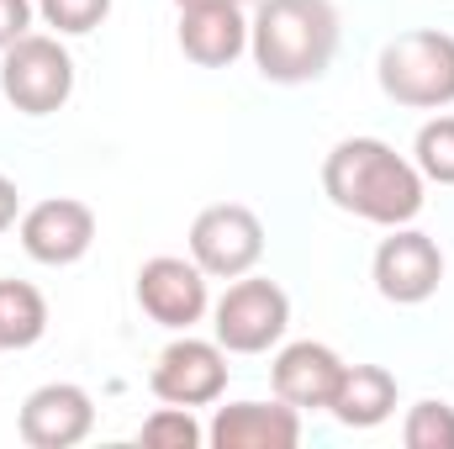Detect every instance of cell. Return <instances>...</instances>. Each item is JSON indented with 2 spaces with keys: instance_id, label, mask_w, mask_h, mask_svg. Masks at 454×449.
Here are the masks:
<instances>
[{
  "instance_id": "obj_1",
  "label": "cell",
  "mask_w": 454,
  "mask_h": 449,
  "mask_svg": "<svg viewBox=\"0 0 454 449\" xmlns=\"http://www.w3.org/2000/svg\"><path fill=\"white\" fill-rule=\"evenodd\" d=\"M423 175L407 154H396L380 138H343L323 159V196L375 227H407L423 212Z\"/></svg>"
},
{
  "instance_id": "obj_2",
  "label": "cell",
  "mask_w": 454,
  "mask_h": 449,
  "mask_svg": "<svg viewBox=\"0 0 454 449\" xmlns=\"http://www.w3.org/2000/svg\"><path fill=\"white\" fill-rule=\"evenodd\" d=\"M254 69L270 85H312L339 59V11L333 0H259L248 21Z\"/></svg>"
},
{
  "instance_id": "obj_3",
  "label": "cell",
  "mask_w": 454,
  "mask_h": 449,
  "mask_svg": "<svg viewBox=\"0 0 454 449\" xmlns=\"http://www.w3.org/2000/svg\"><path fill=\"white\" fill-rule=\"evenodd\" d=\"M375 80L396 106L444 112L454 106V37L439 27L396 32L375 59Z\"/></svg>"
},
{
  "instance_id": "obj_4",
  "label": "cell",
  "mask_w": 454,
  "mask_h": 449,
  "mask_svg": "<svg viewBox=\"0 0 454 449\" xmlns=\"http://www.w3.org/2000/svg\"><path fill=\"white\" fill-rule=\"evenodd\" d=\"M0 96L21 116H53L74 96V59L59 32H27L0 53Z\"/></svg>"
},
{
  "instance_id": "obj_5",
  "label": "cell",
  "mask_w": 454,
  "mask_h": 449,
  "mask_svg": "<svg viewBox=\"0 0 454 449\" xmlns=\"http://www.w3.org/2000/svg\"><path fill=\"white\" fill-rule=\"evenodd\" d=\"M291 328V296L264 275H238L212 307V338L227 354H270Z\"/></svg>"
},
{
  "instance_id": "obj_6",
  "label": "cell",
  "mask_w": 454,
  "mask_h": 449,
  "mask_svg": "<svg viewBox=\"0 0 454 449\" xmlns=\"http://www.w3.org/2000/svg\"><path fill=\"white\" fill-rule=\"evenodd\" d=\"M148 391L169 407H212L227 391V349L217 338H191L180 334L175 343H164V354L148 370Z\"/></svg>"
},
{
  "instance_id": "obj_7",
  "label": "cell",
  "mask_w": 454,
  "mask_h": 449,
  "mask_svg": "<svg viewBox=\"0 0 454 449\" xmlns=\"http://www.w3.org/2000/svg\"><path fill=\"white\" fill-rule=\"evenodd\" d=\"M191 259L207 270V280H238L259 270L264 259V223L243 201H217L191 223Z\"/></svg>"
},
{
  "instance_id": "obj_8",
  "label": "cell",
  "mask_w": 454,
  "mask_h": 449,
  "mask_svg": "<svg viewBox=\"0 0 454 449\" xmlns=\"http://www.w3.org/2000/svg\"><path fill=\"white\" fill-rule=\"evenodd\" d=\"M370 280L396 307H423L444 286V248L423 227H391L370 259Z\"/></svg>"
},
{
  "instance_id": "obj_9",
  "label": "cell",
  "mask_w": 454,
  "mask_h": 449,
  "mask_svg": "<svg viewBox=\"0 0 454 449\" xmlns=\"http://www.w3.org/2000/svg\"><path fill=\"white\" fill-rule=\"evenodd\" d=\"M137 307L169 328V334H191L207 312H212V291H207V270L196 259L180 254H153L137 270Z\"/></svg>"
},
{
  "instance_id": "obj_10",
  "label": "cell",
  "mask_w": 454,
  "mask_h": 449,
  "mask_svg": "<svg viewBox=\"0 0 454 449\" xmlns=\"http://www.w3.org/2000/svg\"><path fill=\"white\" fill-rule=\"evenodd\" d=\"M16 238L27 248V259L48 264V270H64V264H80L96 243V212L74 196H48L37 207L21 212Z\"/></svg>"
},
{
  "instance_id": "obj_11",
  "label": "cell",
  "mask_w": 454,
  "mask_h": 449,
  "mask_svg": "<svg viewBox=\"0 0 454 449\" xmlns=\"http://www.w3.org/2000/svg\"><path fill=\"white\" fill-rule=\"evenodd\" d=\"M90 429H96V402L74 381L37 386L21 402V413H16V434H21V445H32V449H74L90 439Z\"/></svg>"
},
{
  "instance_id": "obj_12",
  "label": "cell",
  "mask_w": 454,
  "mask_h": 449,
  "mask_svg": "<svg viewBox=\"0 0 454 449\" xmlns=\"http://www.w3.org/2000/svg\"><path fill=\"white\" fill-rule=\"evenodd\" d=\"M343 365H348V359H343L333 343L296 338V343H286V349L275 354L270 386H275V397L291 402L296 413H328V402H333V391H339V381H343Z\"/></svg>"
},
{
  "instance_id": "obj_13",
  "label": "cell",
  "mask_w": 454,
  "mask_h": 449,
  "mask_svg": "<svg viewBox=\"0 0 454 449\" xmlns=\"http://www.w3.org/2000/svg\"><path fill=\"white\" fill-rule=\"evenodd\" d=\"M212 449H296L301 445V413L291 402H227L207 423Z\"/></svg>"
},
{
  "instance_id": "obj_14",
  "label": "cell",
  "mask_w": 454,
  "mask_h": 449,
  "mask_svg": "<svg viewBox=\"0 0 454 449\" xmlns=\"http://www.w3.org/2000/svg\"><path fill=\"white\" fill-rule=\"evenodd\" d=\"M175 37H180V53L201 69H227L248 53V21L238 5H185Z\"/></svg>"
},
{
  "instance_id": "obj_15",
  "label": "cell",
  "mask_w": 454,
  "mask_h": 449,
  "mask_svg": "<svg viewBox=\"0 0 454 449\" xmlns=\"http://www.w3.org/2000/svg\"><path fill=\"white\" fill-rule=\"evenodd\" d=\"M396 397H402V386L386 365H343V381L328 402V413L343 429H380L396 413Z\"/></svg>"
},
{
  "instance_id": "obj_16",
  "label": "cell",
  "mask_w": 454,
  "mask_h": 449,
  "mask_svg": "<svg viewBox=\"0 0 454 449\" xmlns=\"http://www.w3.org/2000/svg\"><path fill=\"white\" fill-rule=\"evenodd\" d=\"M48 334V302L27 280H0V349H32Z\"/></svg>"
},
{
  "instance_id": "obj_17",
  "label": "cell",
  "mask_w": 454,
  "mask_h": 449,
  "mask_svg": "<svg viewBox=\"0 0 454 449\" xmlns=\"http://www.w3.org/2000/svg\"><path fill=\"white\" fill-rule=\"evenodd\" d=\"M412 164L428 185H454V116H434L412 138Z\"/></svg>"
},
{
  "instance_id": "obj_18",
  "label": "cell",
  "mask_w": 454,
  "mask_h": 449,
  "mask_svg": "<svg viewBox=\"0 0 454 449\" xmlns=\"http://www.w3.org/2000/svg\"><path fill=\"white\" fill-rule=\"evenodd\" d=\"M402 445L407 449H454V407L439 397H423L407 407L402 423Z\"/></svg>"
},
{
  "instance_id": "obj_19",
  "label": "cell",
  "mask_w": 454,
  "mask_h": 449,
  "mask_svg": "<svg viewBox=\"0 0 454 449\" xmlns=\"http://www.w3.org/2000/svg\"><path fill=\"white\" fill-rule=\"evenodd\" d=\"M137 439L148 449H196V445H207V429L191 418V407H169L164 402L153 418H143Z\"/></svg>"
},
{
  "instance_id": "obj_20",
  "label": "cell",
  "mask_w": 454,
  "mask_h": 449,
  "mask_svg": "<svg viewBox=\"0 0 454 449\" xmlns=\"http://www.w3.org/2000/svg\"><path fill=\"white\" fill-rule=\"evenodd\" d=\"M37 16L59 37H85L112 16V0H37Z\"/></svg>"
},
{
  "instance_id": "obj_21",
  "label": "cell",
  "mask_w": 454,
  "mask_h": 449,
  "mask_svg": "<svg viewBox=\"0 0 454 449\" xmlns=\"http://www.w3.org/2000/svg\"><path fill=\"white\" fill-rule=\"evenodd\" d=\"M32 11H37V0H0V53L32 32Z\"/></svg>"
},
{
  "instance_id": "obj_22",
  "label": "cell",
  "mask_w": 454,
  "mask_h": 449,
  "mask_svg": "<svg viewBox=\"0 0 454 449\" xmlns=\"http://www.w3.org/2000/svg\"><path fill=\"white\" fill-rule=\"evenodd\" d=\"M16 223H21V191H16L11 175H0V232L16 227Z\"/></svg>"
},
{
  "instance_id": "obj_23",
  "label": "cell",
  "mask_w": 454,
  "mask_h": 449,
  "mask_svg": "<svg viewBox=\"0 0 454 449\" xmlns=\"http://www.w3.org/2000/svg\"><path fill=\"white\" fill-rule=\"evenodd\" d=\"M175 5L185 11V5H243V0H175Z\"/></svg>"
}]
</instances>
